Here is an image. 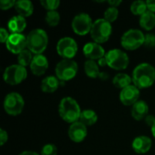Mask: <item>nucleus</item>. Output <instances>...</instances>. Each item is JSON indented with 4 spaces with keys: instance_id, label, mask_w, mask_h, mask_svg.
Masks as SVG:
<instances>
[{
    "instance_id": "f257e3e1",
    "label": "nucleus",
    "mask_w": 155,
    "mask_h": 155,
    "mask_svg": "<svg viewBox=\"0 0 155 155\" xmlns=\"http://www.w3.org/2000/svg\"><path fill=\"white\" fill-rule=\"evenodd\" d=\"M133 83L139 89L152 86L155 82V68L149 63L139 64L133 71Z\"/></svg>"
},
{
    "instance_id": "f03ea898",
    "label": "nucleus",
    "mask_w": 155,
    "mask_h": 155,
    "mask_svg": "<svg viewBox=\"0 0 155 155\" xmlns=\"http://www.w3.org/2000/svg\"><path fill=\"white\" fill-rule=\"evenodd\" d=\"M58 113L64 121L73 124L80 119L82 110L76 100L68 96L64 97L60 101L58 105Z\"/></svg>"
},
{
    "instance_id": "7ed1b4c3",
    "label": "nucleus",
    "mask_w": 155,
    "mask_h": 155,
    "mask_svg": "<svg viewBox=\"0 0 155 155\" xmlns=\"http://www.w3.org/2000/svg\"><path fill=\"white\" fill-rule=\"evenodd\" d=\"M26 37L27 49L34 54H42L48 45V35L44 29H33L29 32Z\"/></svg>"
},
{
    "instance_id": "20e7f679",
    "label": "nucleus",
    "mask_w": 155,
    "mask_h": 155,
    "mask_svg": "<svg viewBox=\"0 0 155 155\" xmlns=\"http://www.w3.org/2000/svg\"><path fill=\"white\" fill-rule=\"evenodd\" d=\"M112 32V24L104 18H98L94 22L90 34L94 42L103 44L110 38Z\"/></svg>"
},
{
    "instance_id": "39448f33",
    "label": "nucleus",
    "mask_w": 155,
    "mask_h": 155,
    "mask_svg": "<svg viewBox=\"0 0 155 155\" xmlns=\"http://www.w3.org/2000/svg\"><path fill=\"white\" fill-rule=\"evenodd\" d=\"M145 35L139 29H129L121 37V45L126 50H135L144 45Z\"/></svg>"
},
{
    "instance_id": "423d86ee",
    "label": "nucleus",
    "mask_w": 155,
    "mask_h": 155,
    "mask_svg": "<svg viewBox=\"0 0 155 155\" xmlns=\"http://www.w3.org/2000/svg\"><path fill=\"white\" fill-rule=\"evenodd\" d=\"M78 72V64L73 59H63L55 66V76L61 82L72 80Z\"/></svg>"
},
{
    "instance_id": "0eeeda50",
    "label": "nucleus",
    "mask_w": 155,
    "mask_h": 155,
    "mask_svg": "<svg viewBox=\"0 0 155 155\" xmlns=\"http://www.w3.org/2000/svg\"><path fill=\"white\" fill-rule=\"evenodd\" d=\"M105 59L107 65L114 70H124L129 65V56L128 54L118 48H114L109 50L105 54Z\"/></svg>"
},
{
    "instance_id": "6e6552de",
    "label": "nucleus",
    "mask_w": 155,
    "mask_h": 155,
    "mask_svg": "<svg viewBox=\"0 0 155 155\" xmlns=\"http://www.w3.org/2000/svg\"><path fill=\"white\" fill-rule=\"evenodd\" d=\"M25 106L23 96L16 93L11 92L7 94L4 99V110L9 115H18L22 113Z\"/></svg>"
},
{
    "instance_id": "1a4fd4ad",
    "label": "nucleus",
    "mask_w": 155,
    "mask_h": 155,
    "mask_svg": "<svg viewBox=\"0 0 155 155\" xmlns=\"http://www.w3.org/2000/svg\"><path fill=\"white\" fill-rule=\"evenodd\" d=\"M27 77V70L20 64H11L7 66L3 74L4 81L11 85L22 83Z\"/></svg>"
},
{
    "instance_id": "9d476101",
    "label": "nucleus",
    "mask_w": 155,
    "mask_h": 155,
    "mask_svg": "<svg viewBox=\"0 0 155 155\" xmlns=\"http://www.w3.org/2000/svg\"><path fill=\"white\" fill-rule=\"evenodd\" d=\"M78 51L76 41L69 36L62 37L56 44V52L64 59H72L75 56Z\"/></svg>"
},
{
    "instance_id": "9b49d317",
    "label": "nucleus",
    "mask_w": 155,
    "mask_h": 155,
    "mask_svg": "<svg viewBox=\"0 0 155 155\" xmlns=\"http://www.w3.org/2000/svg\"><path fill=\"white\" fill-rule=\"evenodd\" d=\"M93 24L94 22L89 14L79 13L72 20V28L75 34L85 35L91 32Z\"/></svg>"
},
{
    "instance_id": "f8f14e48",
    "label": "nucleus",
    "mask_w": 155,
    "mask_h": 155,
    "mask_svg": "<svg viewBox=\"0 0 155 155\" xmlns=\"http://www.w3.org/2000/svg\"><path fill=\"white\" fill-rule=\"evenodd\" d=\"M5 46L10 53L18 54L27 48V37L23 34H11L5 42Z\"/></svg>"
},
{
    "instance_id": "ddd939ff",
    "label": "nucleus",
    "mask_w": 155,
    "mask_h": 155,
    "mask_svg": "<svg viewBox=\"0 0 155 155\" xmlns=\"http://www.w3.org/2000/svg\"><path fill=\"white\" fill-rule=\"evenodd\" d=\"M140 97V89L136 87L134 84H131L120 92V101L123 104L126 106L134 105L136 102L139 101Z\"/></svg>"
},
{
    "instance_id": "4468645a",
    "label": "nucleus",
    "mask_w": 155,
    "mask_h": 155,
    "mask_svg": "<svg viewBox=\"0 0 155 155\" xmlns=\"http://www.w3.org/2000/svg\"><path fill=\"white\" fill-rule=\"evenodd\" d=\"M83 52L85 57L90 60H99L105 56L106 53L104 48L98 43L95 42H89L86 43L83 47Z\"/></svg>"
},
{
    "instance_id": "2eb2a0df",
    "label": "nucleus",
    "mask_w": 155,
    "mask_h": 155,
    "mask_svg": "<svg viewBox=\"0 0 155 155\" xmlns=\"http://www.w3.org/2000/svg\"><path fill=\"white\" fill-rule=\"evenodd\" d=\"M68 136L70 140L74 143L83 142L87 136V126H85L80 121L71 124L68 129Z\"/></svg>"
},
{
    "instance_id": "dca6fc26",
    "label": "nucleus",
    "mask_w": 155,
    "mask_h": 155,
    "mask_svg": "<svg viewBox=\"0 0 155 155\" xmlns=\"http://www.w3.org/2000/svg\"><path fill=\"white\" fill-rule=\"evenodd\" d=\"M48 60L46 56L42 54H35L30 64V70L35 75H43L48 69Z\"/></svg>"
},
{
    "instance_id": "f3484780",
    "label": "nucleus",
    "mask_w": 155,
    "mask_h": 155,
    "mask_svg": "<svg viewBox=\"0 0 155 155\" xmlns=\"http://www.w3.org/2000/svg\"><path fill=\"white\" fill-rule=\"evenodd\" d=\"M152 140L148 136L140 135L134 139L132 143L133 150L138 154H144L148 153L152 148Z\"/></svg>"
},
{
    "instance_id": "a211bd4d",
    "label": "nucleus",
    "mask_w": 155,
    "mask_h": 155,
    "mask_svg": "<svg viewBox=\"0 0 155 155\" xmlns=\"http://www.w3.org/2000/svg\"><path fill=\"white\" fill-rule=\"evenodd\" d=\"M7 27L11 34H22V32L26 27L25 17L19 15L12 16L7 23Z\"/></svg>"
},
{
    "instance_id": "6ab92c4d",
    "label": "nucleus",
    "mask_w": 155,
    "mask_h": 155,
    "mask_svg": "<svg viewBox=\"0 0 155 155\" xmlns=\"http://www.w3.org/2000/svg\"><path fill=\"white\" fill-rule=\"evenodd\" d=\"M131 114L132 116L137 121L145 119V117L149 114V106L147 103L143 100H139L132 106Z\"/></svg>"
},
{
    "instance_id": "aec40b11",
    "label": "nucleus",
    "mask_w": 155,
    "mask_h": 155,
    "mask_svg": "<svg viewBox=\"0 0 155 155\" xmlns=\"http://www.w3.org/2000/svg\"><path fill=\"white\" fill-rule=\"evenodd\" d=\"M60 80L56 76L49 75L45 77L41 82V90L45 93H54L60 86Z\"/></svg>"
},
{
    "instance_id": "412c9836",
    "label": "nucleus",
    "mask_w": 155,
    "mask_h": 155,
    "mask_svg": "<svg viewBox=\"0 0 155 155\" xmlns=\"http://www.w3.org/2000/svg\"><path fill=\"white\" fill-rule=\"evenodd\" d=\"M15 11L24 17L30 16L34 12V5L30 0H18L15 5Z\"/></svg>"
},
{
    "instance_id": "4be33fe9",
    "label": "nucleus",
    "mask_w": 155,
    "mask_h": 155,
    "mask_svg": "<svg viewBox=\"0 0 155 155\" xmlns=\"http://www.w3.org/2000/svg\"><path fill=\"white\" fill-rule=\"evenodd\" d=\"M79 121L84 124L85 126H92L95 124L98 121V115L97 114L91 109H85L83 110L80 115Z\"/></svg>"
},
{
    "instance_id": "5701e85b",
    "label": "nucleus",
    "mask_w": 155,
    "mask_h": 155,
    "mask_svg": "<svg viewBox=\"0 0 155 155\" xmlns=\"http://www.w3.org/2000/svg\"><path fill=\"white\" fill-rule=\"evenodd\" d=\"M140 25L147 30L151 31L155 26V14L153 12L147 10L143 15L140 16Z\"/></svg>"
},
{
    "instance_id": "b1692460",
    "label": "nucleus",
    "mask_w": 155,
    "mask_h": 155,
    "mask_svg": "<svg viewBox=\"0 0 155 155\" xmlns=\"http://www.w3.org/2000/svg\"><path fill=\"white\" fill-rule=\"evenodd\" d=\"M84 73L90 78H98L101 74L98 63L94 60L87 59L84 62Z\"/></svg>"
},
{
    "instance_id": "393cba45",
    "label": "nucleus",
    "mask_w": 155,
    "mask_h": 155,
    "mask_svg": "<svg viewBox=\"0 0 155 155\" xmlns=\"http://www.w3.org/2000/svg\"><path fill=\"white\" fill-rule=\"evenodd\" d=\"M132 82H133V78L129 74H124V73L117 74L113 79V84L116 88H119L121 90L131 85Z\"/></svg>"
},
{
    "instance_id": "a878e982",
    "label": "nucleus",
    "mask_w": 155,
    "mask_h": 155,
    "mask_svg": "<svg viewBox=\"0 0 155 155\" xmlns=\"http://www.w3.org/2000/svg\"><path fill=\"white\" fill-rule=\"evenodd\" d=\"M130 8H131V12L134 15H140V16L142 15H143L148 10L146 1H143V0H136L134 2H133Z\"/></svg>"
},
{
    "instance_id": "bb28decb",
    "label": "nucleus",
    "mask_w": 155,
    "mask_h": 155,
    "mask_svg": "<svg viewBox=\"0 0 155 155\" xmlns=\"http://www.w3.org/2000/svg\"><path fill=\"white\" fill-rule=\"evenodd\" d=\"M33 58H34L33 53L26 48V49L23 50L20 54H18V56H17L18 64H20L24 67H26L27 65L30 66Z\"/></svg>"
},
{
    "instance_id": "cd10ccee",
    "label": "nucleus",
    "mask_w": 155,
    "mask_h": 155,
    "mask_svg": "<svg viewBox=\"0 0 155 155\" xmlns=\"http://www.w3.org/2000/svg\"><path fill=\"white\" fill-rule=\"evenodd\" d=\"M60 14L56 10L47 11L45 16V20L49 26H56L60 23Z\"/></svg>"
},
{
    "instance_id": "c85d7f7f",
    "label": "nucleus",
    "mask_w": 155,
    "mask_h": 155,
    "mask_svg": "<svg viewBox=\"0 0 155 155\" xmlns=\"http://www.w3.org/2000/svg\"><path fill=\"white\" fill-rule=\"evenodd\" d=\"M118 15H119V10L117 7L114 6L107 7L104 13V18L110 23L114 22L118 18Z\"/></svg>"
},
{
    "instance_id": "c756f323",
    "label": "nucleus",
    "mask_w": 155,
    "mask_h": 155,
    "mask_svg": "<svg viewBox=\"0 0 155 155\" xmlns=\"http://www.w3.org/2000/svg\"><path fill=\"white\" fill-rule=\"evenodd\" d=\"M40 4L47 11H54L60 5L59 0H41Z\"/></svg>"
},
{
    "instance_id": "7c9ffc66",
    "label": "nucleus",
    "mask_w": 155,
    "mask_h": 155,
    "mask_svg": "<svg viewBox=\"0 0 155 155\" xmlns=\"http://www.w3.org/2000/svg\"><path fill=\"white\" fill-rule=\"evenodd\" d=\"M58 149L54 143H46L43 146L40 155H57Z\"/></svg>"
},
{
    "instance_id": "2f4dec72",
    "label": "nucleus",
    "mask_w": 155,
    "mask_h": 155,
    "mask_svg": "<svg viewBox=\"0 0 155 155\" xmlns=\"http://www.w3.org/2000/svg\"><path fill=\"white\" fill-rule=\"evenodd\" d=\"M146 47L149 48H153L155 47V34H146L145 35V41H144V45Z\"/></svg>"
},
{
    "instance_id": "473e14b6",
    "label": "nucleus",
    "mask_w": 155,
    "mask_h": 155,
    "mask_svg": "<svg viewBox=\"0 0 155 155\" xmlns=\"http://www.w3.org/2000/svg\"><path fill=\"white\" fill-rule=\"evenodd\" d=\"M16 4L15 0H1L0 1V8L2 10H7L15 6Z\"/></svg>"
},
{
    "instance_id": "72a5a7b5",
    "label": "nucleus",
    "mask_w": 155,
    "mask_h": 155,
    "mask_svg": "<svg viewBox=\"0 0 155 155\" xmlns=\"http://www.w3.org/2000/svg\"><path fill=\"white\" fill-rule=\"evenodd\" d=\"M9 36H10V35L5 28H4V27L0 28V41H1V43L5 44V42L9 38Z\"/></svg>"
},
{
    "instance_id": "f704fd0d",
    "label": "nucleus",
    "mask_w": 155,
    "mask_h": 155,
    "mask_svg": "<svg viewBox=\"0 0 155 155\" xmlns=\"http://www.w3.org/2000/svg\"><path fill=\"white\" fill-rule=\"evenodd\" d=\"M8 141V134L5 130L0 129V145L3 146Z\"/></svg>"
},
{
    "instance_id": "c9c22d12",
    "label": "nucleus",
    "mask_w": 155,
    "mask_h": 155,
    "mask_svg": "<svg viewBox=\"0 0 155 155\" xmlns=\"http://www.w3.org/2000/svg\"><path fill=\"white\" fill-rule=\"evenodd\" d=\"M144 121H145L146 124L152 128L155 124V116L154 115H153V114H148V115L145 117Z\"/></svg>"
},
{
    "instance_id": "e433bc0d",
    "label": "nucleus",
    "mask_w": 155,
    "mask_h": 155,
    "mask_svg": "<svg viewBox=\"0 0 155 155\" xmlns=\"http://www.w3.org/2000/svg\"><path fill=\"white\" fill-rule=\"evenodd\" d=\"M147 6H148V10L153 12L155 14V0H147Z\"/></svg>"
},
{
    "instance_id": "4c0bfd02",
    "label": "nucleus",
    "mask_w": 155,
    "mask_h": 155,
    "mask_svg": "<svg viewBox=\"0 0 155 155\" xmlns=\"http://www.w3.org/2000/svg\"><path fill=\"white\" fill-rule=\"evenodd\" d=\"M110 6H114V7H118V5H120L122 4V1L121 0H109V1H106Z\"/></svg>"
},
{
    "instance_id": "58836bf2",
    "label": "nucleus",
    "mask_w": 155,
    "mask_h": 155,
    "mask_svg": "<svg viewBox=\"0 0 155 155\" xmlns=\"http://www.w3.org/2000/svg\"><path fill=\"white\" fill-rule=\"evenodd\" d=\"M98 78H100L103 81H105V80H107L109 78V74L106 72H101V74H100V75H99Z\"/></svg>"
},
{
    "instance_id": "ea45409f",
    "label": "nucleus",
    "mask_w": 155,
    "mask_h": 155,
    "mask_svg": "<svg viewBox=\"0 0 155 155\" xmlns=\"http://www.w3.org/2000/svg\"><path fill=\"white\" fill-rule=\"evenodd\" d=\"M97 63H98L99 66H104V65H107V62H106L105 56H104V57H103V58H101V59H99V60L97 61Z\"/></svg>"
},
{
    "instance_id": "a19ab883",
    "label": "nucleus",
    "mask_w": 155,
    "mask_h": 155,
    "mask_svg": "<svg viewBox=\"0 0 155 155\" xmlns=\"http://www.w3.org/2000/svg\"><path fill=\"white\" fill-rule=\"evenodd\" d=\"M18 155H40V154H38L37 153L33 152V151H24V152L20 153Z\"/></svg>"
},
{
    "instance_id": "79ce46f5",
    "label": "nucleus",
    "mask_w": 155,
    "mask_h": 155,
    "mask_svg": "<svg viewBox=\"0 0 155 155\" xmlns=\"http://www.w3.org/2000/svg\"><path fill=\"white\" fill-rule=\"evenodd\" d=\"M152 129V134H153V136L155 138V124H154V125L151 128Z\"/></svg>"
}]
</instances>
